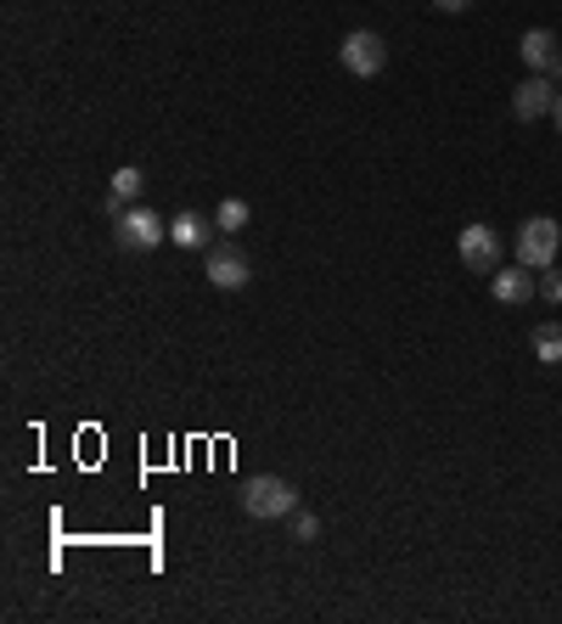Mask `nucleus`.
Returning <instances> with one entry per match:
<instances>
[{
    "label": "nucleus",
    "mask_w": 562,
    "mask_h": 624,
    "mask_svg": "<svg viewBox=\"0 0 562 624\" xmlns=\"http://www.w3.org/2000/svg\"><path fill=\"white\" fill-rule=\"evenodd\" d=\"M242 512L259 517V523H275V517H293L299 512V490L293 479H281V473H259L242 484Z\"/></svg>",
    "instance_id": "nucleus-1"
},
{
    "label": "nucleus",
    "mask_w": 562,
    "mask_h": 624,
    "mask_svg": "<svg viewBox=\"0 0 562 624\" xmlns=\"http://www.w3.org/2000/svg\"><path fill=\"white\" fill-rule=\"evenodd\" d=\"M113 242H119L124 253H152V248H163V242H169V220H163L158 209L130 203V209L113 220Z\"/></svg>",
    "instance_id": "nucleus-2"
},
{
    "label": "nucleus",
    "mask_w": 562,
    "mask_h": 624,
    "mask_svg": "<svg viewBox=\"0 0 562 624\" xmlns=\"http://www.w3.org/2000/svg\"><path fill=\"white\" fill-rule=\"evenodd\" d=\"M562 253V225L551 214H529L518 225V264H529V271H551Z\"/></svg>",
    "instance_id": "nucleus-3"
},
{
    "label": "nucleus",
    "mask_w": 562,
    "mask_h": 624,
    "mask_svg": "<svg viewBox=\"0 0 562 624\" xmlns=\"http://www.w3.org/2000/svg\"><path fill=\"white\" fill-rule=\"evenodd\" d=\"M338 62L354 73V79H378L389 68V40L378 29H349L343 46H338Z\"/></svg>",
    "instance_id": "nucleus-4"
},
{
    "label": "nucleus",
    "mask_w": 562,
    "mask_h": 624,
    "mask_svg": "<svg viewBox=\"0 0 562 624\" xmlns=\"http://www.w3.org/2000/svg\"><path fill=\"white\" fill-rule=\"evenodd\" d=\"M203 276H209V288H220V293H242V288L253 282V259H248L237 242H220V248H209V259H203Z\"/></svg>",
    "instance_id": "nucleus-5"
},
{
    "label": "nucleus",
    "mask_w": 562,
    "mask_h": 624,
    "mask_svg": "<svg viewBox=\"0 0 562 624\" xmlns=\"http://www.w3.org/2000/svg\"><path fill=\"white\" fill-rule=\"evenodd\" d=\"M455 248H461V264H466V271H479V276H495V271H501V236H495L490 225H466Z\"/></svg>",
    "instance_id": "nucleus-6"
},
{
    "label": "nucleus",
    "mask_w": 562,
    "mask_h": 624,
    "mask_svg": "<svg viewBox=\"0 0 562 624\" xmlns=\"http://www.w3.org/2000/svg\"><path fill=\"white\" fill-rule=\"evenodd\" d=\"M556 91H562V84H551L545 73H529L518 91H512V113H518L523 124H534V119H545V113L556 108Z\"/></svg>",
    "instance_id": "nucleus-7"
},
{
    "label": "nucleus",
    "mask_w": 562,
    "mask_h": 624,
    "mask_svg": "<svg viewBox=\"0 0 562 624\" xmlns=\"http://www.w3.org/2000/svg\"><path fill=\"white\" fill-rule=\"evenodd\" d=\"M490 293H495V304H529L540 293V282H534L529 264H512V271H495L490 276Z\"/></svg>",
    "instance_id": "nucleus-8"
},
{
    "label": "nucleus",
    "mask_w": 562,
    "mask_h": 624,
    "mask_svg": "<svg viewBox=\"0 0 562 624\" xmlns=\"http://www.w3.org/2000/svg\"><path fill=\"white\" fill-rule=\"evenodd\" d=\"M214 231H220V225H214L209 214H198V209H180V214L169 220V242H174V248H209Z\"/></svg>",
    "instance_id": "nucleus-9"
},
{
    "label": "nucleus",
    "mask_w": 562,
    "mask_h": 624,
    "mask_svg": "<svg viewBox=\"0 0 562 624\" xmlns=\"http://www.w3.org/2000/svg\"><path fill=\"white\" fill-rule=\"evenodd\" d=\"M518 57H523V68H529V73H551V68H556V57H562V46H556V34H551V29H529V34L518 40Z\"/></svg>",
    "instance_id": "nucleus-10"
},
{
    "label": "nucleus",
    "mask_w": 562,
    "mask_h": 624,
    "mask_svg": "<svg viewBox=\"0 0 562 624\" xmlns=\"http://www.w3.org/2000/svg\"><path fill=\"white\" fill-rule=\"evenodd\" d=\"M534 361L540 366H562V326L556 321H540L534 326Z\"/></svg>",
    "instance_id": "nucleus-11"
},
{
    "label": "nucleus",
    "mask_w": 562,
    "mask_h": 624,
    "mask_svg": "<svg viewBox=\"0 0 562 624\" xmlns=\"http://www.w3.org/2000/svg\"><path fill=\"white\" fill-rule=\"evenodd\" d=\"M248 220H253V214H248V203H242V198H225V203L214 209V225H220L225 236H242V231H248Z\"/></svg>",
    "instance_id": "nucleus-12"
},
{
    "label": "nucleus",
    "mask_w": 562,
    "mask_h": 624,
    "mask_svg": "<svg viewBox=\"0 0 562 624\" xmlns=\"http://www.w3.org/2000/svg\"><path fill=\"white\" fill-rule=\"evenodd\" d=\"M113 198H124V203L141 198V169H136V163H124V169L113 174Z\"/></svg>",
    "instance_id": "nucleus-13"
},
{
    "label": "nucleus",
    "mask_w": 562,
    "mask_h": 624,
    "mask_svg": "<svg viewBox=\"0 0 562 624\" xmlns=\"http://www.w3.org/2000/svg\"><path fill=\"white\" fill-rule=\"evenodd\" d=\"M315 534H321V517H315V512H293V541H304V546H310Z\"/></svg>",
    "instance_id": "nucleus-14"
},
{
    "label": "nucleus",
    "mask_w": 562,
    "mask_h": 624,
    "mask_svg": "<svg viewBox=\"0 0 562 624\" xmlns=\"http://www.w3.org/2000/svg\"><path fill=\"white\" fill-rule=\"evenodd\" d=\"M540 299L545 304H562V271H540Z\"/></svg>",
    "instance_id": "nucleus-15"
},
{
    "label": "nucleus",
    "mask_w": 562,
    "mask_h": 624,
    "mask_svg": "<svg viewBox=\"0 0 562 624\" xmlns=\"http://www.w3.org/2000/svg\"><path fill=\"white\" fill-rule=\"evenodd\" d=\"M433 7H439V12H450V18H455V12H466V7H473V0H433Z\"/></svg>",
    "instance_id": "nucleus-16"
},
{
    "label": "nucleus",
    "mask_w": 562,
    "mask_h": 624,
    "mask_svg": "<svg viewBox=\"0 0 562 624\" xmlns=\"http://www.w3.org/2000/svg\"><path fill=\"white\" fill-rule=\"evenodd\" d=\"M551 119H556V135H562V91H556V108H551Z\"/></svg>",
    "instance_id": "nucleus-17"
},
{
    "label": "nucleus",
    "mask_w": 562,
    "mask_h": 624,
    "mask_svg": "<svg viewBox=\"0 0 562 624\" xmlns=\"http://www.w3.org/2000/svg\"><path fill=\"white\" fill-rule=\"evenodd\" d=\"M551 73H556V84H562V57H556V68H551Z\"/></svg>",
    "instance_id": "nucleus-18"
}]
</instances>
